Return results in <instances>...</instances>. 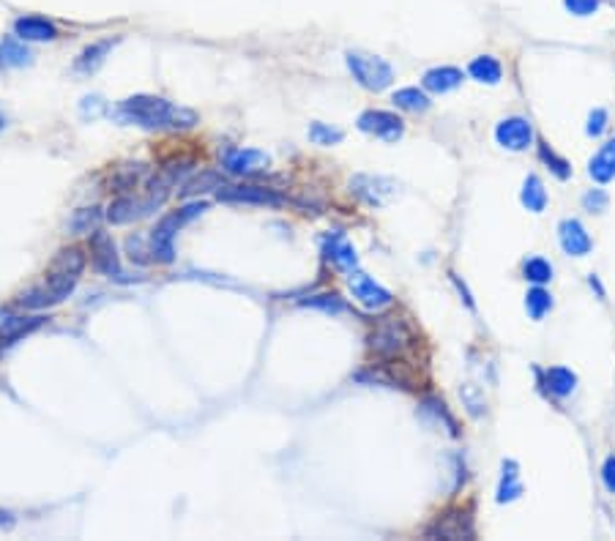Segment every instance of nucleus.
<instances>
[{
  "mask_svg": "<svg viewBox=\"0 0 615 541\" xmlns=\"http://www.w3.org/2000/svg\"><path fill=\"white\" fill-rule=\"evenodd\" d=\"M14 522H17V520H14L12 511H4V509H0V528H6V530H9V528H14Z\"/></svg>",
  "mask_w": 615,
  "mask_h": 541,
  "instance_id": "nucleus-46",
  "label": "nucleus"
},
{
  "mask_svg": "<svg viewBox=\"0 0 615 541\" xmlns=\"http://www.w3.org/2000/svg\"><path fill=\"white\" fill-rule=\"evenodd\" d=\"M525 309H528L531 320H541V317L552 309V296H550L541 285H536V288L528 290V296H525Z\"/></svg>",
  "mask_w": 615,
  "mask_h": 541,
  "instance_id": "nucleus-35",
  "label": "nucleus"
},
{
  "mask_svg": "<svg viewBox=\"0 0 615 541\" xmlns=\"http://www.w3.org/2000/svg\"><path fill=\"white\" fill-rule=\"evenodd\" d=\"M460 397H463V405L468 408V413H471L473 418H481V416H484V410H487V399H484V391H481L479 386L465 383V386L460 389Z\"/></svg>",
  "mask_w": 615,
  "mask_h": 541,
  "instance_id": "nucleus-38",
  "label": "nucleus"
},
{
  "mask_svg": "<svg viewBox=\"0 0 615 541\" xmlns=\"http://www.w3.org/2000/svg\"><path fill=\"white\" fill-rule=\"evenodd\" d=\"M391 101H394L397 110H405V113H413V116L427 113L432 107L429 96L424 90H419V88H400L394 96H391Z\"/></svg>",
  "mask_w": 615,
  "mask_h": 541,
  "instance_id": "nucleus-27",
  "label": "nucleus"
},
{
  "mask_svg": "<svg viewBox=\"0 0 615 541\" xmlns=\"http://www.w3.org/2000/svg\"><path fill=\"white\" fill-rule=\"evenodd\" d=\"M604 129H607V110H593L591 116H588V126H585V132L591 134V137H602L604 134Z\"/></svg>",
  "mask_w": 615,
  "mask_h": 541,
  "instance_id": "nucleus-42",
  "label": "nucleus"
},
{
  "mask_svg": "<svg viewBox=\"0 0 615 541\" xmlns=\"http://www.w3.org/2000/svg\"><path fill=\"white\" fill-rule=\"evenodd\" d=\"M520 200H523V205L531 213H541L547 208V189H544V184H541L539 176H528L525 178L523 192H520Z\"/></svg>",
  "mask_w": 615,
  "mask_h": 541,
  "instance_id": "nucleus-31",
  "label": "nucleus"
},
{
  "mask_svg": "<svg viewBox=\"0 0 615 541\" xmlns=\"http://www.w3.org/2000/svg\"><path fill=\"white\" fill-rule=\"evenodd\" d=\"M104 113H107V101H104V96L91 93V96H82V99H80V118H82V121H96V118H101Z\"/></svg>",
  "mask_w": 615,
  "mask_h": 541,
  "instance_id": "nucleus-39",
  "label": "nucleus"
},
{
  "mask_svg": "<svg viewBox=\"0 0 615 541\" xmlns=\"http://www.w3.org/2000/svg\"><path fill=\"white\" fill-rule=\"evenodd\" d=\"M523 277L533 285H547L552 279V265L544 257H528L523 262Z\"/></svg>",
  "mask_w": 615,
  "mask_h": 541,
  "instance_id": "nucleus-34",
  "label": "nucleus"
},
{
  "mask_svg": "<svg viewBox=\"0 0 615 541\" xmlns=\"http://www.w3.org/2000/svg\"><path fill=\"white\" fill-rule=\"evenodd\" d=\"M219 202H238V205H260V208H282L285 197L276 189L265 186H225L219 189Z\"/></svg>",
  "mask_w": 615,
  "mask_h": 541,
  "instance_id": "nucleus-8",
  "label": "nucleus"
},
{
  "mask_svg": "<svg viewBox=\"0 0 615 541\" xmlns=\"http://www.w3.org/2000/svg\"><path fill=\"white\" fill-rule=\"evenodd\" d=\"M419 342L413 326L400 317V314H388V317H380L375 322V329L369 334V350L375 356H380L383 361H394V358H403L408 350H413Z\"/></svg>",
  "mask_w": 615,
  "mask_h": 541,
  "instance_id": "nucleus-3",
  "label": "nucleus"
},
{
  "mask_svg": "<svg viewBox=\"0 0 615 541\" xmlns=\"http://www.w3.org/2000/svg\"><path fill=\"white\" fill-rule=\"evenodd\" d=\"M359 129L364 134H372L383 142H397L405 134V124L403 118H397L394 113L385 110H367L359 116Z\"/></svg>",
  "mask_w": 615,
  "mask_h": 541,
  "instance_id": "nucleus-10",
  "label": "nucleus"
},
{
  "mask_svg": "<svg viewBox=\"0 0 615 541\" xmlns=\"http://www.w3.org/2000/svg\"><path fill=\"white\" fill-rule=\"evenodd\" d=\"M539 159L544 161V165L555 173V178H561V181H567L569 176H572V165L569 161L564 159V156H558L547 142H539Z\"/></svg>",
  "mask_w": 615,
  "mask_h": 541,
  "instance_id": "nucleus-36",
  "label": "nucleus"
},
{
  "mask_svg": "<svg viewBox=\"0 0 615 541\" xmlns=\"http://www.w3.org/2000/svg\"><path fill=\"white\" fill-rule=\"evenodd\" d=\"M348 285H351L353 298L369 312H380V309H388L391 304H394V296H391L383 285H377L375 279H369L367 274H361V270H353Z\"/></svg>",
  "mask_w": 615,
  "mask_h": 541,
  "instance_id": "nucleus-9",
  "label": "nucleus"
},
{
  "mask_svg": "<svg viewBox=\"0 0 615 541\" xmlns=\"http://www.w3.org/2000/svg\"><path fill=\"white\" fill-rule=\"evenodd\" d=\"M225 186H228V184H225V176H221V173H216V170H203V173H197L192 181L184 184L181 200H197V197H203V194H208V192H219V189H225Z\"/></svg>",
  "mask_w": 615,
  "mask_h": 541,
  "instance_id": "nucleus-23",
  "label": "nucleus"
},
{
  "mask_svg": "<svg viewBox=\"0 0 615 541\" xmlns=\"http://www.w3.org/2000/svg\"><path fill=\"white\" fill-rule=\"evenodd\" d=\"M33 64V52L28 49V41L17 36H6L0 41V69H22Z\"/></svg>",
  "mask_w": 615,
  "mask_h": 541,
  "instance_id": "nucleus-21",
  "label": "nucleus"
},
{
  "mask_svg": "<svg viewBox=\"0 0 615 541\" xmlns=\"http://www.w3.org/2000/svg\"><path fill=\"white\" fill-rule=\"evenodd\" d=\"M121 44V36H109V39H99V41H93V44H88L80 56L74 58V72L77 74H82V77H91V74H96L104 64H107V58H109V52H113L116 47Z\"/></svg>",
  "mask_w": 615,
  "mask_h": 541,
  "instance_id": "nucleus-15",
  "label": "nucleus"
},
{
  "mask_svg": "<svg viewBox=\"0 0 615 541\" xmlns=\"http://www.w3.org/2000/svg\"><path fill=\"white\" fill-rule=\"evenodd\" d=\"M151 205L145 202V197H129V194H121L118 200L109 202L107 208V222L109 225H132V222H140L145 219V216H151Z\"/></svg>",
  "mask_w": 615,
  "mask_h": 541,
  "instance_id": "nucleus-16",
  "label": "nucleus"
},
{
  "mask_svg": "<svg viewBox=\"0 0 615 541\" xmlns=\"http://www.w3.org/2000/svg\"><path fill=\"white\" fill-rule=\"evenodd\" d=\"M495 140H498L500 148H507V150H525L533 142V126L523 116L503 118L495 126Z\"/></svg>",
  "mask_w": 615,
  "mask_h": 541,
  "instance_id": "nucleus-12",
  "label": "nucleus"
},
{
  "mask_svg": "<svg viewBox=\"0 0 615 541\" xmlns=\"http://www.w3.org/2000/svg\"><path fill=\"white\" fill-rule=\"evenodd\" d=\"M113 118L121 124H129V126L148 129V132H159V129L186 132L200 124L197 113L189 110V107H176L161 96H148V93L124 99L113 110Z\"/></svg>",
  "mask_w": 615,
  "mask_h": 541,
  "instance_id": "nucleus-1",
  "label": "nucleus"
},
{
  "mask_svg": "<svg viewBox=\"0 0 615 541\" xmlns=\"http://www.w3.org/2000/svg\"><path fill=\"white\" fill-rule=\"evenodd\" d=\"M85 265H88V257L82 254V249L69 246V249H61L58 254H55L49 270H74V274H82Z\"/></svg>",
  "mask_w": 615,
  "mask_h": 541,
  "instance_id": "nucleus-33",
  "label": "nucleus"
},
{
  "mask_svg": "<svg viewBox=\"0 0 615 541\" xmlns=\"http://www.w3.org/2000/svg\"><path fill=\"white\" fill-rule=\"evenodd\" d=\"M452 282H455V288L460 290V296H463V301L468 304V309H476V304H473V298H471V293H468L465 282H460V277H457V274H452Z\"/></svg>",
  "mask_w": 615,
  "mask_h": 541,
  "instance_id": "nucleus-45",
  "label": "nucleus"
},
{
  "mask_svg": "<svg viewBox=\"0 0 615 541\" xmlns=\"http://www.w3.org/2000/svg\"><path fill=\"white\" fill-rule=\"evenodd\" d=\"M583 205H585L588 210H596V213H599V210L607 208V194H604L602 189H591V192L583 197Z\"/></svg>",
  "mask_w": 615,
  "mask_h": 541,
  "instance_id": "nucleus-43",
  "label": "nucleus"
},
{
  "mask_svg": "<svg viewBox=\"0 0 615 541\" xmlns=\"http://www.w3.org/2000/svg\"><path fill=\"white\" fill-rule=\"evenodd\" d=\"M323 257L333 265L345 270V274H353V270H359V254H356V246L342 236V233H331L323 238Z\"/></svg>",
  "mask_w": 615,
  "mask_h": 541,
  "instance_id": "nucleus-14",
  "label": "nucleus"
},
{
  "mask_svg": "<svg viewBox=\"0 0 615 541\" xmlns=\"http://www.w3.org/2000/svg\"><path fill=\"white\" fill-rule=\"evenodd\" d=\"M91 260H93V268L99 270V274H104L107 279L113 282H121V285H129L132 277H126V270L121 268V257H118V249H116V241L109 238L107 233H91Z\"/></svg>",
  "mask_w": 615,
  "mask_h": 541,
  "instance_id": "nucleus-7",
  "label": "nucleus"
},
{
  "mask_svg": "<svg viewBox=\"0 0 615 541\" xmlns=\"http://www.w3.org/2000/svg\"><path fill=\"white\" fill-rule=\"evenodd\" d=\"M301 306L307 309H317V312H325V314H345L348 312V304L337 296V293H320V296H309V298H301L299 301Z\"/></svg>",
  "mask_w": 615,
  "mask_h": 541,
  "instance_id": "nucleus-32",
  "label": "nucleus"
},
{
  "mask_svg": "<svg viewBox=\"0 0 615 541\" xmlns=\"http://www.w3.org/2000/svg\"><path fill=\"white\" fill-rule=\"evenodd\" d=\"M345 64H348L353 80L367 90L380 93V90H385L391 82H394V69H391L383 58L369 56V52H348Z\"/></svg>",
  "mask_w": 615,
  "mask_h": 541,
  "instance_id": "nucleus-5",
  "label": "nucleus"
},
{
  "mask_svg": "<svg viewBox=\"0 0 615 541\" xmlns=\"http://www.w3.org/2000/svg\"><path fill=\"white\" fill-rule=\"evenodd\" d=\"M602 481L607 486V493L615 495V457H607L604 465H602Z\"/></svg>",
  "mask_w": 615,
  "mask_h": 541,
  "instance_id": "nucleus-44",
  "label": "nucleus"
},
{
  "mask_svg": "<svg viewBox=\"0 0 615 541\" xmlns=\"http://www.w3.org/2000/svg\"><path fill=\"white\" fill-rule=\"evenodd\" d=\"M14 36L22 39V41H36V44H44V41H55L61 36L58 25H55L52 20L47 17H39V14H22L14 20Z\"/></svg>",
  "mask_w": 615,
  "mask_h": 541,
  "instance_id": "nucleus-17",
  "label": "nucleus"
},
{
  "mask_svg": "<svg viewBox=\"0 0 615 541\" xmlns=\"http://www.w3.org/2000/svg\"><path fill=\"white\" fill-rule=\"evenodd\" d=\"M148 167L143 165V161H134V165H124L113 173V178H109V186H113V192H129L134 189L143 178H145Z\"/></svg>",
  "mask_w": 615,
  "mask_h": 541,
  "instance_id": "nucleus-30",
  "label": "nucleus"
},
{
  "mask_svg": "<svg viewBox=\"0 0 615 541\" xmlns=\"http://www.w3.org/2000/svg\"><path fill=\"white\" fill-rule=\"evenodd\" d=\"M523 495V481H520V468L517 462H503L500 484H498V503H512Z\"/></svg>",
  "mask_w": 615,
  "mask_h": 541,
  "instance_id": "nucleus-25",
  "label": "nucleus"
},
{
  "mask_svg": "<svg viewBox=\"0 0 615 541\" xmlns=\"http://www.w3.org/2000/svg\"><path fill=\"white\" fill-rule=\"evenodd\" d=\"M468 74H471L476 82H481V85H498L500 77H503V66H500V61L492 58V56H479V58L471 61Z\"/></svg>",
  "mask_w": 615,
  "mask_h": 541,
  "instance_id": "nucleus-26",
  "label": "nucleus"
},
{
  "mask_svg": "<svg viewBox=\"0 0 615 541\" xmlns=\"http://www.w3.org/2000/svg\"><path fill=\"white\" fill-rule=\"evenodd\" d=\"M47 322V317H41V314H30V317H25V314H20V317H9L4 326H0V348H9V345H14V342H20V339H25L28 334H33V331H39L41 326Z\"/></svg>",
  "mask_w": 615,
  "mask_h": 541,
  "instance_id": "nucleus-19",
  "label": "nucleus"
},
{
  "mask_svg": "<svg viewBox=\"0 0 615 541\" xmlns=\"http://www.w3.org/2000/svg\"><path fill=\"white\" fill-rule=\"evenodd\" d=\"M558 241H561V249L572 257H585L593 249L588 230L577 219H564L561 225H558Z\"/></svg>",
  "mask_w": 615,
  "mask_h": 541,
  "instance_id": "nucleus-18",
  "label": "nucleus"
},
{
  "mask_svg": "<svg viewBox=\"0 0 615 541\" xmlns=\"http://www.w3.org/2000/svg\"><path fill=\"white\" fill-rule=\"evenodd\" d=\"M80 285V274L74 270H49L44 285H36L30 290H25L17 298V306H22L25 312H41V309H52L64 304Z\"/></svg>",
  "mask_w": 615,
  "mask_h": 541,
  "instance_id": "nucleus-4",
  "label": "nucleus"
},
{
  "mask_svg": "<svg viewBox=\"0 0 615 541\" xmlns=\"http://www.w3.org/2000/svg\"><path fill=\"white\" fill-rule=\"evenodd\" d=\"M205 210H208L205 202L192 200V202H186L178 210L164 213L161 219L156 222V228L151 230V236H148V249H151L153 262L170 265L176 260V236H178V230L186 228L189 222H195L197 216H203Z\"/></svg>",
  "mask_w": 615,
  "mask_h": 541,
  "instance_id": "nucleus-2",
  "label": "nucleus"
},
{
  "mask_svg": "<svg viewBox=\"0 0 615 541\" xmlns=\"http://www.w3.org/2000/svg\"><path fill=\"white\" fill-rule=\"evenodd\" d=\"M424 533H427V538H449V541L473 538V520L468 511L452 509V511L440 514Z\"/></svg>",
  "mask_w": 615,
  "mask_h": 541,
  "instance_id": "nucleus-11",
  "label": "nucleus"
},
{
  "mask_svg": "<svg viewBox=\"0 0 615 541\" xmlns=\"http://www.w3.org/2000/svg\"><path fill=\"white\" fill-rule=\"evenodd\" d=\"M309 140H312L315 145L328 148V145H340V142L345 140V134H342V129H337V126H328V124H312V126H309Z\"/></svg>",
  "mask_w": 615,
  "mask_h": 541,
  "instance_id": "nucleus-37",
  "label": "nucleus"
},
{
  "mask_svg": "<svg viewBox=\"0 0 615 541\" xmlns=\"http://www.w3.org/2000/svg\"><path fill=\"white\" fill-rule=\"evenodd\" d=\"M271 167V156L257 148H236L225 153V170L230 176H255Z\"/></svg>",
  "mask_w": 615,
  "mask_h": 541,
  "instance_id": "nucleus-13",
  "label": "nucleus"
},
{
  "mask_svg": "<svg viewBox=\"0 0 615 541\" xmlns=\"http://www.w3.org/2000/svg\"><path fill=\"white\" fill-rule=\"evenodd\" d=\"M588 176L596 184H610L615 178V140L604 142L588 161Z\"/></svg>",
  "mask_w": 615,
  "mask_h": 541,
  "instance_id": "nucleus-22",
  "label": "nucleus"
},
{
  "mask_svg": "<svg viewBox=\"0 0 615 541\" xmlns=\"http://www.w3.org/2000/svg\"><path fill=\"white\" fill-rule=\"evenodd\" d=\"M104 216H107V213H101L99 205H88V208L74 210L69 228H72V233H77V236H88V233H96V230H99V225H101Z\"/></svg>",
  "mask_w": 615,
  "mask_h": 541,
  "instance_id": "nucleus-29",
  "label": "nucleus"
},
{
  "mask_svg": "<svg viewBox=\"0 0 615 541\" xmlns=\"http://www.w3.org/2000/svg\"><path fill=\"white\" fill-rule=\"evenodd\" d=\"M419 413H421L424 418H432L435 424H443L446 429H449V435H452V438H457V435H460L455 416L449 413V408H446V402H440L437 397H427V399L421 402Z\"/></svg>",
  "mask_w": 615,
  "mask_h": 541,
  "instance_id": "nucleus-28",
  "label": "nucleus"
},
{
  "mask_svg": "<svg viewBox=\"0 0 615 541\" xmlns=\"http://www.w3.org/2000/svg\"><path fill=\"white\" fill-rule=\"evenodd\" d=\"M4 126H6V121H4V118H0V129H4Z\"/></svg>",
  "mask_w": 615,
  "mask_h": 541,
  "instance_id": "nucleus-47",
  "label": "nucleus"
},
{
  "mask_svg": "<svg viewBox=\"0 0 615 541\" xmlns=\"http://www.w3.org/2000/svg\"><path fill=\"white\" fill-rule=\"evenodd\" d=\"M544 389H547L552 397L564 399V397L575 394V389H577V374H575L572 369H567V366H552V369L544 372Z\"/></svg>",
  "mask_w": 615,
  "mask_h": 541,
  "instance_id": "nucleus-24",
  "label": "nucleus"
},
{
  "mask_svg": "<svg viewBox=\"0 0 615 541\" xmlns=\"http://www.w3.org/2000/svg\"><path fill=\"white\" fill-rule=\"evenodd\" d=\"M351 194L356 200H361L369 208H380L385 202H391L400 194V184L394 178H385V176H367L359 173L351 178Z\"/></svg>",
  "mask_w": 615,
  "mask_h": 541,
  "instance_id": "nucleus-6",
  "label": "nucleus"
},
{
  "mask_svg": "<svg viewBox=\"0 0 615 541\" xmlns=\"http://www.w3.org/2000/svg\"><path fill=\"white\" fill-rule=\"evenodd\" d=\"M126 252H129L132 262H140V265L153 262V257H145V254H151V249H145V238H140V236L126 241Z\"/></svg>",
  "mask_w": 615,
  "mask_h": 541,
  "instance_id": "nucleus-41",
  "label": "nucleus"
},
{
  "mask_svg": "<svg viewBox=\"0 0 615 541\" xmlns=\"http://www.w3.org/2000/svg\"><path fill=\"white\" fill-rule=\"evenodd\" d=\"M564 9L575 17H591L599 9V0H564Z\"/></svg>",
  "mask_w": 615,
  "mask_h": 541,
  "instance_id": "nucleus-40",
  "label": "nucleus"
},
{
  "mask_svg": "<svg viewBox=\"0 0 615 541\" xmlns=\"http://www.w3.org/2000/svg\"><path fill=\"white\" fill-rule=\"evenodd\" d=\"M463 80H465V74L457 66H435L421 77V85L429 93H449V90L460 88Z\"/></svg>",
  "mask_w": 615,
  "mask_h": 541,
  "instance_id": "nucleus-20",
  "label": "nucleus"
}]
</instances>
